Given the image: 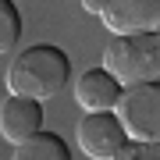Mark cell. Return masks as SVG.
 I'll return each mask as SVG.
<instances>
[{"label": "cell", "instance_id": "obj_2", "mask_svg": "<svg viewBox=\"0 0 160 160\" xmlns=\"http://www.w3.org/2000/svg\"><path fill=\"white\" fill-rule=\"evenodd\" d=\"M103 68L125 89L160 82V32L114 36L103 50Z\"/></svg>", "mask_w": 160, "mask_h": 160}, {"label": "cell", "instance_id": "obj_7", "mask_svg": "<svg viewBox=\"0 0 160 160\" xmlns=\"http://www.w3.org/2000/svg\"><path fill=\"white\" fill-rule=\"evenodd\" d=\"M39 132H43V103L7 92V100L0 103V135L7 142L22 146L32 135H39Z\"/></svg>", "mask_w": 160, "mask_h": 160}, {"label": "cell", "instance_id": "obj_1", "mask_svg": "<svg viewBox=\"0 0 160 160\" xmlns=\"http://www.w3.org/2000/svg\"><path fill=\"white\" fill-rule=\"evenodd\" d=\"M68 78H71V61L53 43L25 46L7 64V89H11V96H25V100H36V103L53 100L68 86Z\"/></svg>", "mask_w": 160, "mask_h": 160}, {"label": "cell", "instance_id": "obj_3", "mask_svg": "<svg viewBox=\"0 0 160 160\" xmlns=\"http://www.w3.org/2000/svg\"><path fill=\"white\" fill-rule=\"evenodd\" d=\"M114 114L128 132V142H160V82L125 89Z\"/></svg>", "mask_w": 160, "mask_h": 160}, {"label": "cell", "instance_id": "obj_5", "mask_svg": "<svg viewBox=\"0 0 160 160\" xmlns=\"http://www.w3.org/2000/svg\"><path fill=\"white\" fill-rule=\"evenodd\" d=\"M100 22L114 36L160 32V0H114V4H103Z\"/></svg>", "mask_w": 160, "mask_h": 160}, {"label": "cell", "instance_id": "obj_10", "mask_svg": "<svg viewBox=\"0 0 160 160\" xmlns=\"http://www.w3.org/2000/svg\"><path fill=\"white\" fill-rule=\"evenodd\" d=\"M114 160H160V142H128Z\"/></svg>", "mask_w": 160, "mask_h": 160}, {"label": "cell", "instance_id": "obj_6", "mask_svg": "<svg viewBox=\"0 0 160 160\" xmlns=\"http://www.w3.org/2000/svg\"><path fill=\"white\" fill-rule=\"evenodd\" d=\"M121 92H125V86L107 68H89L75 82V103L86 114H114L121 103Z\"/></svg>", "mask_w": 160, "mask_h": 160}, {"label": "cell", "instance_id": "obj_8", "mask_svg": "<svg viewBox=\"0 0 160 160\" xmlns=\"http://www.w3.org/2000/svg\"><path fill=\"white\" fill-rule=\"evenodd\" d=\"M11 160H71V149H68V142L57 132H39L29 142L14 146Z\"/></svg>", "mask_w": 160, "mask_h": 160}, {"label": "cell", "instance_id": "obj_9", "mask_svg": "<svg viewBox=\"0 0 160 160\" xmlns=\"http://www.w3.org/2000/svg\"><path fill=\"white\" fill-rule=\"evenodd\" d=\"M22 39V11L11 0H0V57L11 53Z\"/></svg>", "mask_w": 160, "mask_h": 160}, {"label": "cell", "instance_id": "obj_11", "mask_svg": "<svg viewBox=\"0 0 160 160\" xmlns=\"http://www.w3.org/2000/svg\"><path fill=\"white\" fill-rule=\"evenodd\" d=\"M86 11L100 18V14H103V0H86Z\"/></svg>", "mask_w": 160, "mask_h": 160}, {"label": "cell", "instance_id": "obj_4", "mask_svg": "<svg viewBox=\"0 0 160 160\" xmlns=\"http://www.w3.org/2000/svg\"><path fill=\"white\" fill-rule=\"evenodd\" d=\"M75 139L89 160H114L128 146V132L121 128L118 114H86L75 128Z\"/></svg>", "mask_w": 160, "mask_h": 160}]
</instances>
